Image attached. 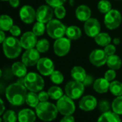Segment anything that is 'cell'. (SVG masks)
Instances as JSON below:
<instances>
[{"label":"cell","mask_w":122,"mask_h":122,"mask_svg":"<svg viewBox=\"0 0 122 122\" xmlns=\"http://www.w3.org/2000/svg\"><path fill=\"white\" fill-rule=\"evenodd\" d=\"M112 110L118 114L119 115L122 114V95L117 97L112 104Z\"/></svg>","instance_id":"4dcf8cb0"},{"label":"cell","mask_w":122,"mask_h":122,"mask_svg":"<svg viewBox=\"0 0 122 122\" xmlns=\"http://www.w3.org/2000/svg\"><path fill=\"white\" fill-rule=\"evenodd\" d=\"M36 114L29 109H24L18 114V120L20 122H33L36 120Z\"/></svg>","instance_id":"ffe728a7"},{"label":"cell","mask_w":122,"mask_h":122,"mask_svg":"<svg viewBox=\"0 0 122 122\" xmlns=\"http://www.w3.org/2000/svg\"><path fill=\"white\" fill-rule=\"evenodd\" d=\"M9 32L11 33V34L14 36H19L21 34V29L20 28L16 26V25H13V26L11 28V29L9 30Z\"/></svg>","instance_id":"b9f144b4"},{"label":"cell","mask_w":122,"mask_h":122,"mask_svg":"<svg viewBox=\"0 0 122 122\" xmlns=\"http://www.w3.org/2000/svg\"><path fill=\"white\" fill-rule=\"evenodd\" d=\"M66 35L67 38L71 40H76L79 39L81 36V29L76 26H70L66 28Z\"/></svg>","instance_id":"d4e9b609"},{"label":"cell","mask_w":122,"mask_h":122,"mask_svg":"<svg viewBox=\"0 0 122 122\" xmlns=\"http://www.w3.org/2000/svg\"><path fill=\"white\" fill-rule=\"evenodd\" d=\"M66 31L65 25L58 19H51L46 24V32L54 39L63 37L66 34Z\"/></svg>","instance_id":"5b68a950"},{"label":"cell","mask_w":122,"mask_h":122,"mask_svg":"<svg viewBox=\"0 0 122 122\" xmlns=\"http://www.w3.org/2000/svg\"><path fill=\"white\" fill-rule=\"evenodd\" d=\"M14 22L13 19L6 14H3L1 16L0 19V29L3 31H9L13 26Z\"/></svg>","instance_id":"4316f807"},{"label":"cell","mask_w":122,"mask_h":122,"mask_svg":"<svg viewBox=\"0 0 122 122\" xmlns=\"http://www.w3.org/2000/svg\"><path fill=\"white\" fill-rule=\"evenodd\" d=\"M109 90L111 93L117 97L122 95V83L119 81H112L110 82Z\"/></svg>","instance_id":"f546056e"},{"label":"cell","mask_w":122,"mask_h":122,"mask_svg":"<svg viewBox=\"0 0 122 122\" xmlns=\"http://www.w3.org/2000/svg\"><path fill=\"white\" fill-rule=\"evenodd\" d=\"M4 55L9 59H15L19 56L23 48L20 40L15 36H9L2 43Z\"/></svg>","instance_id":"3957f363"},{"label":"cell","mask_w":122,"mask_h":122,"mask_svg":"<svg viewBox=\"0 0 122 122\" xmlns=\"http://www.w3.org/2000/svg\"><path fill=\"white\" fill-rule=\"evenodd\" d=\"M116 47L113 44H108L107 46H105L104 48V51L105 52L107 53V54L108 56H111V55H113V54H115L116 53Z\"/></svg>","instance_id":"60d3db41"},{"label":"cell","mask_w":122,"mask_h":122,"mask_svg":"<svg viewBox=\"0 0 122 122\" xmlns=\"http://www.w3.org/2000/svg\"><path fill=\"white\" fill-rule=\"evenodd\" d=\"M79 107L84 112H91L97 107V101L94 97L92 95H86L80 99Z\"/></svg>","instance_id":"e0dca14e"},{"label":"cell","mask_w":122,"mask_h":122,"mask_svg":"<svg viewBox=\"0 0 122 122\" xmlns=\"http://www.w3.org/2000/svg\"><path fill=\"white\" fill-rule=\"evenodd\" d=\"M38 96H39V101L41 102H48L49 98H50L48 92H39V94H38Z\"/></svg>","instance_id":"7bdbcfd3"},{"label":"cell","mask_w":122,"mask_h":122,"mask_svg":"<svg viewBox=\"0 0 122 122\" xmlns=\"http://www.w3.org/2000/svg\"><path fill=\"white\" fill-rule=\"evenodd\" d=\"M108 56L104 50L95 49L92 51L89 55V61L95 66H102L107 64Z\"/></svg>","instance_id":"5bb4252c"},{"label":"cell","mask_w":122,"mask_h":122,"mask_svg":"<svg viewBox=\"0 0 122 122\" xmlns=\"http://www.w3.org/2000/svg\"><path fill=\"white\" fill-rule=\"evenodd\" d=\"M47 92L49 95V97L53 100H58L62 96H64L62 89L57 86H51Z\"/></svg>","instance_id":"f1b7e54d"},{"label":"cell","mask_w":122,"mask_h":122,"mask_svg":"<svg viewBox=\"0 0 122 122\" xmlns=\"http://www.w3.org/2000/svg\"><path fill=\"white\" fill-rule=\"evenodd\" d=\"M98 9L102 14H107L112 10V4L108 0H101L98 3Z\"/></svg>","instance_id":"836d02e7"},{"label":"cell","mask_w":122,"mask_h":122,"mask_svg":"<svg viewBox=\"0 0 122 122\" xmlns=\"http://www.w3.org/2000/svg\"><path fill=\"white\" fill-rule=\"evenodd\" d=\"M20 41L23 49H29L36 46L37 43V36L33 31H26L21 37Z\"/></svg>","instance_id":"2e32d148"},{"label":"cell","mask_w":122,"mask_h":122,"mask_svg":"<svg viewBox=\"0 0 122 122\" xmlns=\"http://www.w3.org/2000/svg\"><path fill=\"white\" fill-rule=\"evenodd\" d=\"M24 86L30 92H39L44 86V81L39 74L29 72L24 76Z\"/></svg>","instance_id":"277c9868"},{"label":"cell","mask_w":122,"mask_h":122,"mask_svg":"<svg viewBox=\"0 0 122 122\" xmlns=\"http://www.w3.org/2000/svg\"><path fill=\"white\" fill-rule=\"evenodd\" d=\"M84 29L86 34L92 38H94L100 33L101 25L99 21L95 18H90L85 21Z\"/></svg>","instance_id":"4fadbf2b"},{"label":"cell","mask_w":122,"mask_h":122,"mask_svg":"<svg viewBox=\"0 0 122 122\" xmlns=\"http://www.w3.org/2000/svg\"><path fill=\"white\" fill-rule=\"evenodd\" d=\"M0 101H1V111H0V115H2L4 113L5 107H4V102H3L2 99H1Z\"/></svg>","instance_id":"7dc6e473"},{"label":"cell","mask_w":122,"mask_h":122,"mask_svg":"<svg viewBox=\"0 0 122 122\" xmlns=\"http://www.w3.org/2000/svg\"><path fill=\"white\" fill-rule=\"evenodd\" d=\"M46 29V26H45L44 23H42V22H40V21H37L33 26L32 31L37 36H41V35H43L44 34Z\"/></svg>","instance_id":"d6a6232c"},{"label":"cell","mask_w":122,"mask_h":122,"mask_svg":"<svg viewBox=\"0 0 122 122\" xmlns=\"http://www.w3.org/2000/svg\"><path fill=\"white\" fill-rule=\"evenodd\" d=\"M116 76H117V74H116L115 70L110 69L109 70L106 71V73L104 74V78L107 80H108L109 82H111L114 80V79L116 78Z\"/></svg>","instance_id":"f35d334b"},{"label":"cell","mask_w":122,"mask_h":122,"mask_svg":"<svg viewBox=\"0 0 122 122\" xmlns=\"http://www.w3.org/2000/svg\"><path fill=\"white\" fill-rule=\"evenodd\" d=\"M66 0H46V2L48 5L51 6L53 8H55L58 6L63 5Z\"/></svg>","instance_id":"ab89813d"},{"label":"cell","mask_w":122,"mask_h":122,"mask_svg":"<svg viewBox=\"0 0 122 122\" xmlns=\"http://www.w3.org/2000/svg\"><path fill=\"white\" fill-rule=\"evenodd\" d=\"M56 107L59 112L64 116L72 115L76 109L73 99L66 94L62 96L59 99L57 100Z\"/></svg>","instance_id":"8992f818"},{"label":"cell","mask_w":122,"mask_h":122,"mask_svg":"<svg viewBox=\"0 0 122 122\" xmlns=\"http://www.w3.org/2000/svg\"><path fill=\"white\" fill-rule=\"evenodd\" d=\"M111 107H112V106L110 105L109 102L108 101H107V100H102L99 102V110L102 113L108 112V111H110Z\"/></svg>","instance_id":"74e56055"},{"label":"cell","mask_w":122,"mask_h":122,"mask_svg":"<svg viewBox=\"0 0 122 122\" xmlns=\"http://www.w3.org/2000/svg\"><path fill=\"white\" fill-rule=\"evenodd\" d=\"M54 11L49 5H42L39 6L36 10V19L37 21L42 23H48L53 18Z\"/></svg>","instance_id":"30bf717a"},{"label":"cell","mask_w":122,"mask_h":122,"mask_svg":"<svg viewBox=\"0 0 122 122\" xmlns=\"http://www.w3.org/2000/svg\"><path fill=\"white\" fill-rule=\"evenodd\" d=\"M9 4L14 8H16L19 6V0H9Z\"/></svg>","instance_id":"bcb514c9"},{"label":"cell","mask_w":122,"mask_h":122,"mask_svg":"<svg viewBox=\"0 0 122 122\" xmlns=\"http://www.w3.org/2000/svg\"><path fill=\"white\" fill-rule=\"evenodd\" d=\"M35 109L38 118L44 122H51L54 120L59 112L56 105L49 102H40L36 107Z\"/></svg>","instance_id":"7a4b0ae2"},{"label":"cell","mask_w":122,"mask_h":122,"mask_svg":"<svg viewBox=\"0 0 122 122\" xmlns=\"http://www.w3.org/2000/svg\"><path fill=\"white\" fill-rule=\"evenodd\" d=\"M39 53L36 49H26L21 56V61L26 66H33L37 64L40 59Z\"/></svg>","instance_id":"8fae6325"},{"label":"cell","mask_w":122,"mask_h":122,"mask_svg":"<svg viewBox=\"0 0 122 122\" xmlns=\"http://www.w3.org/2000/svg\"><path fill=\"white\" fill-rule=\"evenodd\" d=\"M122 21V16L121 13L117 9H112L107 14L104 16V24L106 27L109 29H115L118 28Z\"/></svg>","instance_id":"ba28073f"},{"label":"cell","mask_w":122,"mask_h":122,"mask_svg":"<svg viewBox=\"0 0 122 122\" xmlns=\"http://www.w3.org/2000/svg\"><path fill=\"white\" fill-rule=\"evenodd\" d=\"M2 1H9V0H2Z\"/></svg>","instance_id":"f907efd6"},{"label":"cell","mask_w":122,"mask_h":122,"mask_svg":"<svg viewBox=\"0 0 122 122\" xmlns=\"http://www.w3.org/2000/svg\"><path fill=\"white\" fill-rule=\"evenodd\" d=\"M120 117L116 112L108 111L102 113V114L98 119V122H121Z\"/></svg>","instance_id":"603a6c76"},{"label":"cell","mask_w":122,"mask_h":122,"mask_svg":"<svg viewBox=\"0 0 122 122\" xmlns=\"http://www.w3.org/2000/svg\"><path fill=\"white\" fill-rule=\"evenodd\" d=\"M76 16L80 21H86L91 18L92 11L88 6L80 5L76 9Z\"/></svg>","instance_id":"ac0fdd59"},{"label":"cell","mask_w":122,"mask_h":122,"mask_svg":"<svg viewBox=\"0 0 122 122\" xmlns=\"http://www.w3.org/2000/svg\"><path fill=\"white\" fill-rule=\"evenodd\" d=\"M75 121V119L72 115H66L64 116V118L61 119V122H73Z\"/></svg>","instance_id":"f6af8a7d"},{"label":"cell","mask_w":122,"mask_h":122,"mask_svg":"<svg viewBox=\"0 0 122 122\" xmlns=\"http://www.w3.org/2000/svg\"><path fill=\"white\" fill-rule=\"evenodd\" d=\"M94 77L92 75H86V76L85 77L82 83L84 84L85 86H90L92 84H94Z\"/></svg>","instance_id":"ee69618b"},{"label":"cell","mask_w":122,"mask_h":122,"mask_svg":"<svg viewBox=\"0 0 122 122\" xmlns=\"http://www.w3.org/2000/svg\"><path fill=\"white\" fill-rule=\"evenodd\" d=\"M54 11V14H55L56 17L59 19H64L66 16V11L65 7L63 5L58 6L55 7Z\"/></svg>","instance_id":"8d00e7d4"},{"label":"cell","mask_w":122,"mask_h":122,"mask_svg":"<svg viewBox=\"0 0 122 122\" xmlns=\"http://www.w3.org/2000/svg\"><path fill=\"white\" fill-rule=\"evenodd\" d=\"M86 75L87 74L86 73L85 69L80 66H74L71 71V78L73 79V80H75L77 81L83 82V81L84 80Z\"/></svg>","instance_id":"7402d4cb"},{"label":"cell","mask_w":122,"mask_h":122,"mask_svg":"<svg viewBox=\"0 0 122 122\" xmlns=\"http://www.w3.org/2000/svg\"><path fill=\"white\" fill-rule=\"evenodd\" d=\"M39 72L43 76H50L54 71V64L51 59L47 57L40 58L36 64Z\"/></svg>","instance_id":"7c38bea8"},{"label":"cell","mask_w":122,"mask_h":122,"mask_svg":"<svg viewBox=\"0 0 122 122\" xmlns=\"http://www.w3.org/2000/svg\"><path fill=\"white\" fill-rule=\"evenodd\" d=\"M110 82L105 78H99L93 84L94 89L99 94H104L109 90Z\"/></svg>","instance_id":"d6986e66"},{"label":"cell","mask_w":122,"mask_h":122,"mask_svg":"<svg viewBox=\"0 0 122 122\" xmlns=\"http://www.w3.org/2000/svg\"><path fill=\"white\" fill-rule=\"evenodd\" d=\"M107 65L108 66L109 68L112 69L118 70L122 67V59L116 54L109 56L107 59Z\"/></svg>","instance_id":"cb8c5ba5"},{"label":"cell","mask_w":122,"mask_h":122,"mask_svg":"<svg viewBox=\"0 0 122 122\" xmlns=\"http://www.w3.org/2000/svg\"><path fill=\"white\" fill-rule=\"evenodd\" d=\"M27 89L19 82L13 83L6 89V97L8 102L14 106H21L26 102Z\"/></svg>","instance_id":"6da1fadb"},{"label":"cell","mask_w":122,"mask_h":122,"mask_svg":"<svg viewBox=\"0 0 122 122\" xmlns=\"http://www.w3.org/2000/svg\"><path fill=\"white\" fill-rule=\"evenodd\" d=\"M96 43L101 46H106L109 44L112 41L111 36L109 34L104 32H100L94 37Z\"/></svg>","instance_id":"484cf974"},{"label":"cell","mask_w":122,"mask_h":122,"mask_svg":"<svg viewBox=\"0 0 122 122\" xmlns=\"http://www.w3.org/2000/svg\"><path fill=\"white\" fill-rule=\"evenodd\" d=\"M50 79L54 84H60L64 81V75L61 71L54 70L50 75Z\"/></svg>","instance_id":"e575fe53"},{"label":"cell","mask_w":122,"mask_h":122,"mask_svg":"<svg viewBox=\"0 0 122 122\" xmlns=\"http://www.w3.org/2000/svg\"><path fill=\"white\" fill-rule=\"evenodd\" d=\"M49 42L46 39H41L39 40L36 45V49L40 52V53H45L49 49Z\"/></svg>","instance_id":"1f68e13d"},{"label":"cell","mask_w":122,"mask_h":122,"mask_svg":"<svg viewBox=\"0 0 122 122\" xmlns=\"http://www.w3.org/2000/svg\"><path fill=\"white\" fill-rule=\"evenodd\" d=\"M113 41H114V44H119L120 43V39L119 38H114Z\"/></svg>","instance_id":"681fc988"},{"label":"cell","mask_w":122,"mask_h":122,"mask_svg":"<svg viewBox=\"0 0 122 122\" xmlns=\"http://www.w3.org/2000/svg\"><path fill=\"white\" fill-rule=\"evenodd\" d=\"M36 93V92H30L27 93L26 97V104L31 107H33V108H36V107L40 102L39 99V96Z\"/></svg>","instance_id":"83f0119b"},{"label":"cell","mask_w":122,"mask_h":122,"mask_svg":"<svg viewBox=\"0 0 122 122\" xmlns=\"http://www.w3.org/2000/svg\"><path fill=\"white\" fill-rule=\"evenodd\" d=\"M36 11L34 9L29 6H23L19 11V16L21 20L26 24H31L36 19Z\"/></svg>","instance_id":"9a60e30c"},{"label":"cell","mask_w":122,"mask_h":122,"mask_svg":"<svg viewBox=\"0 0 122 122\" xmlns=\"http://www.w3.org/2000/svg\"><path fill=\"white\" fill-rule=\"evenodd\" d=\"M0 34H1V39H0V41H1V43H3L4 41L6 39V36H5V34L3 30H1L0 31Z\"/></svg>","instance_id":"c3c4849f"},{"label":"cell","mask_w":122,"mask_h":122,"mask_svg":"<svg viewBox=\"0 0 122 122\" xmlns=\"http://www.w3.org/2000/svg\"><path fill=\"white\" fill-rule=\"evenodd\" d=\"M71 49V39L69 38L61 37L54 43V51L56 55L59 56H64L66 55Z\"/></svg>","instance_id":"9c48e42d"},{"label":"cell","mask_w":122,"mask_h":122,"mask_svg":"<svg viewBox=\"0 0 122 122\" xmlns=\"http://www.w3.org/2000/svg\"><path fill=\"white\" fill-rule=\"evenodd\" d=\"M84 87L85 86L82 82L73 80L66 84L65 93L72 99H78L83 95Z\"/></svg>","instance_id":"52a82bcc"},{"label":"cell","mask_w":122,"mask_h":122,"mask_svg":"<svg viewBox=\"0 0 122 122\" xmlns=\"http://www.w3.org/2000/svg\"><path fill=\"white\" fill-rule=\"evenodd\" d=\"M2 119L4 122H15L17 120V116L14 111L8 110L2 114Z\"/></svg>","instance_id":"d590c367"},{"label":"cell","mask_w":122,"mask_h":122,"mask_svg":"<svg viewBox=\"0 0 122 122\" xmlns=\"http://www.w3.org/2000/svg\"><path fill=\"white\" fill-rule=\"evenodd\" d=\"M11 71L13 74L18 78L24 77L27 74L26 66L21 61H16L12 64Z\"/></svg>","instance_id":"44dd1931"}]
</instances>
